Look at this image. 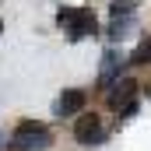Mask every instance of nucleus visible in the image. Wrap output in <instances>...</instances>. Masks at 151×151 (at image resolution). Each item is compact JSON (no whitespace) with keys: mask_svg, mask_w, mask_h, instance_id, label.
<instances>
[{"mask_svg":"<svg viewBox=\"0 0 151 151\" xmlns=\"http://www.w3.org/2000/svg\"><path fill=\"white\" fill-rule=\"evenodd\" d=\"M109 109H116V113H134L137 109V81L116 77L113 88H109Z\"/></svg>","mask_w":151,"mask_h":151,"instance_id":"3","label":"nucleus"},{"mask_svg":"<svg viewBox=\"0 0 151 151\" xmlns=\"http://www.w3.org/2000/svg\"><path fill=\"white\" fill-rule=\"evenodd\" d=\"M49 144H53L49 130L35 119H25V123H18L14 137L7 141V151H46Z\"/></svg>","mask_w":151,"mask_h":151,"instance_id":"1","label":"nucleus"},{"mask_svg":"<svg viewBox=\"0 0 151 151\" xmlns=\"http://www.w3.org/2000/svg\"><path fill=\"white\" fill-rule=\"evenodd\" d=\"M141 0H113V18H127V14H134V7H137Z\"/></svg>","mask_w":151,"mask_h":151,"instance_id":"8","label":"nucleus"},{"mask_svg":"<svg viewBox=\"0 0 151 151\" xmlns=\"http://www.w3.org/2000/svg\"><path fill=\"white\" fill-rule=\"evenodd\" d=\"M84 102H88V95H84L81 88H67V91L56 99L53 113H56V116H74L77 109H84Z\"/></svg>","mask_w":151,"mask_h":151,"instance_id":"5","label":"nucleus"},{"mask_svg":"<svg viewBox=\"0 0 151 151\" xmlns=\"http://www.w3.org/2000/svg\"><path fill=\"white\" fill-rule=\"evenodd\" d=\"M134 32V14H127V18H113V25L106 28V35L109 42H123V39Z\"/></svg>","mask_w":151,"mask_h":151,"instance_id":"7","label":"nucleus"},{"mask_svg":"<svg viewBox=\"0 0 151 151\" xmlns=\"http://www.w3.org/2000/svg\"><path fill=\"white\" fill-rule=\"evenodd\" d=\"M0 32H4V21H0Z\"/></svg>","mask_w":151,"mask_h":151,"instance_id":"10","label":"nucleus"},{"mask_svg":"<svg viewBox=\"0 0 151 151\" xmlns=\"http://www.w3.org/2000/svg\"><path fill=\"white\" fill-rule=\"evenodd\" d=\"M123 56L116 53V49H106V56H102V67H99V81L102 84H113L116 77H119V70H123Z\"/></svg>","mask_w":151,"mask_h":151,"instance_id":"6","label":"nucleus"},{"mask_svg":"<svg viewBox=\"0 0 151 151\" xmlns=\"http://www.w3.org/2000/svg\"><path fill=\"white\" fill-rule=\"evenodd\" d=\"M74 137L81 141V144H99V141H102V119H99L95 113H84L74 123Z\"/></svg>","mask_w":151,"mask_h":151,"instance_id":"4","label":"nucleus"},{"mask_svg":"<svg viewBox=\"0 0 151 151\" xmlns=\"http://www.w3.org/2000/svg\"><path fill=\"white\" fill-rule=\"evenodd\" d=\"M56 18H60V25L67 28L70 39H84V35L95 32V14H91L88 7H63Z\"/></svg>","mask_w":151,"mask_h":151,"instance_id":"2","label":"nucleus"},{"mask_svg":"<svg viewBox=\"0 0 151 151\" xmlns=\"http://www.w3.org/2000/svg\"><path fill=\"white\" fill-rule=\"evenodd\" d=\"M130 63H151V39H144V42L137 46V53L130 56Z\"/></svg>","mask_w":151,"mask_h":151,"instance_id":"9","label":"nucleus"}]
</instances>
